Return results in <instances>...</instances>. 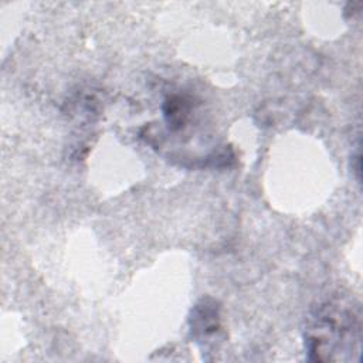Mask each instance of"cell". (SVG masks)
<instances>
[{
    "label": "cell",
    "mask_w": 363,
    "mask_h": 363,
    "mask_svg": "<svg viewBox=\"0 0 363 363\" xmlns=\"http://www.w3.org/2000/svg\"><path fill=\"white\" fill-rule=\"evenodd\" d=\"M360 339L359 309L345 301H328L319 305L305 332L309 359L316 362L357 360Z\"/></svg>",
    "instance_id": "6da1fadb"
},
{
    "label": "cell",
    "mask_w": 363,
    "mask_h": 363,
    "mask_svg": "<svg viewBox=\"0 0 363 363\" xmlns=\"http://www.w3.org/2000/svg\"><path fill=\"white\" fill-rule=\"evenodd\" d=\"M216 305H208L203 302L201 306L196 308L193 315V330L199 332L201 336H208L218 330V313Z\"/></svg>",
    "instance_id": "7a4b0ae2"
},
{
    "label": "cell",
    "mask_w": 363,
    "mask_h": 363,
    "mask_svg": "<svg viewBox=\"0 0 363 363\" xmlns=\"http://www.w3.org/2000/svg\"><path fill=\"white\" fill-rule=\"evenodd\" d=\"M164 116L172 129H180L189 116L187 102L179 95L169 96L164 102Z\"/></svg>",
    "instance_id": "3957f363"
}]
</instances>
